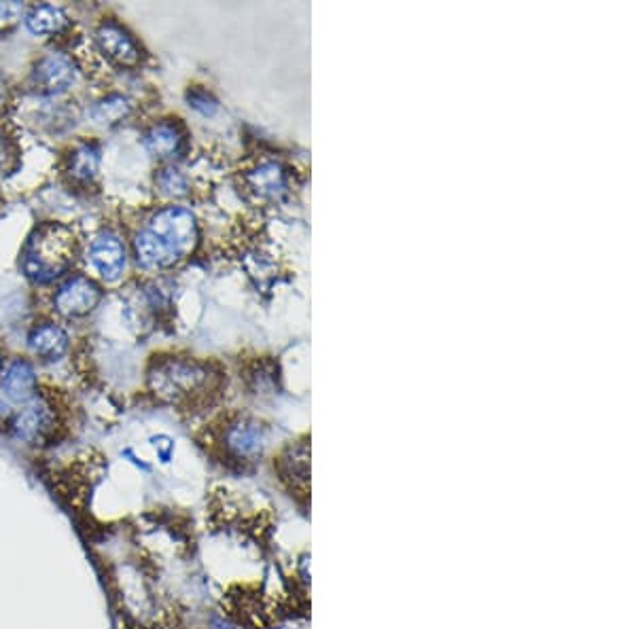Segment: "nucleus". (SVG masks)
I'll return each mask as SVG.
<instances>
[{
	"mask_svg": "<svg viewBox=\"0 0 636 629\" xmlns=\"http://www.w3.org/2000/svg\"><path fill=\"white\" fill-rule=\"evenodd\" d=\"M75 253L77 240L73 231L64 225L47 223L30 236L22 255V267L28 278L49 282L73 265Z\"/></svg>",
	"mask_w": 636,
	"mask_h": 629,
	"instance_id": "f257e3e1",
	"label": "nucleus"
},
{
	"mask_svg": "<svg viewBox=\"0 0 636 629\" xmlns=\"http://www.w3.org/2000/svg\"><path fill=\"white\" fill-rule=\"evenodd\" d=\"M210 369L189 358H166L151 371V388L170 403L198 401L212 388ZM210 394V392H208Z\"/></svg>",
	"mask_w": 636,
	"mask_h": 629,
	"instance_id": "f03ea898",
	"label": "nucleus"
},
{
	"mask_svg": "<svg viewBox=\"0 0 636 629\" xmlns=\"http://www.w3.org/2000/svg\"><path fill=\"white\" fill-rule=\"evenodd\" d=\"M147 229L168 248V253L176 261L191 253V248L198 238L196 219H193V214L189 210L179 206H168L164 210H159Z\"/></svg>",
	"mask_w": 636,
	"mask_h": 629,
	"instance_id": "7ed1b4c3",
	"label": "nucleus"
},
{
	"mask_svg": "<svg viewBox=\"0 0 636 629\" xmlns=\"http://www.w3.org/2000/svg\"><path fill=\"white\" fill-rule=\"evenodd\" d=\"M53 426H56L53 407L47 401L34 397L15 413L11 430L24 443H41L53 433Z\"/></svg>",
	"mask_w": 636,
	"mask_h": 629,
	"instance_id": "20e7f679",
	"label": "nucleus"
},
{
	"mask_svg": "<svg viewBox=\"0 0 636 629\" xmlns=\"http://www.w3.org/2000/svg\"><path fill=\"white\" fill-rule=\"evenodd\" d=\"M32 83L41 94H62L75 83V66L62 53H49L34 68Z\"/></svg>",
	"mask_w": 636,
	"mask_h": 629,
	"instance_id": "39448f33",
	"label": "nucleus"
},
{
	"mask_svg": "<svg viewBox=\"0 0 636 629\" xmlns=\"http://www.w3.org/2000/svg\"><path fill=\"white\" fill-rule=\"evenodd\" d=\"M221 441L227 456H232L240 462H249L251 458L261 454L263 430L253 420H236L232 424H227Z\"/></svg>",
	"mask_w": 636,
	"mask_h": 629,
	"instance_id": "423d86ee",
	"label": "nucleus"
},
{
	"mask_svg": "<svg viewBox=\"0 0 636 629\" xmlns=\"http://www.w3.org/2000/svg\"><path fill=\"white\" fill-rule=\"evenodd\" d=\"M100 301V289L87 278L68 280L56 295V308L68 318L90 314Z\"/></svg>",
	"mask_w": 636,
	"mask_h": 629,
	"instance_id": "0eeeda50",
	"label": "nucleus"
},
{
	"mask_svg": "<svg viewBox=\"0 0 636 629\" xmlns=\"http://www.w3.org/2000/svg\"><path fill=\"white\" fill-rule=\"evenodd\" d=\"M90 259L104 280H117L123 267H126V248H123L119 238L104 233V236H98L92 242Z\"/></svg>",
	"mask_w": 636,
	"mask_h": 629,
	"instance_id": "6e6552de",
	"label": "nucleus"
},
{
	"mask_svg": "<svg viewBox=\"0 0 636 629\" xmlns=\"http://www.w3.org/2000/svg\"><path fill=\"white\" fill-rule=\"evenodd\" d=\"M0 390L11 403L26 405L37 397V375H34L32 367L24 361H15L5 371L3 380H0Z\"/></svg>",
	"mask_w": 636,
	"mask_h": 629,
	"instance_id": "1a4fd4ad",
	"label": "nucleus"
},
{
	"mask_svg": "<svg viewBox=\"0 0 636 629\" xmlns=\"http://www.w3.org/2000/svg\"><path fill=\"white\" fill-rule=\"evenodd\" d=\"M98 43L106 56L123 66H134L140 60V51L130 34L117 24H104L98 30Z\"/></svg>",
	"mask_w": 636,
	"mask_h": 629,
	"instance_id": "9d476101",
	"label": "nucleus"
},
{
	"mask_svg": "<svg viewBox=\"0 0 636 629\" xmlns=\"http://www.w3.org/2000/svg\"><path fill=\"white\" fill-rule=\"evenodd\" d=\"M28 344H30V350L37 356L49 358V361H56V358H60L66 352L68 337L56 325H41V327L32 329V333L28 337Z\"/></svg>",
	"mask_w": 636,
	"mask_h": 629,
	"instance_id": "9b49d317",
	"label": "nucleus"
},
{
	"mask_svg": "<svg viewBox=\"0 0 636 629\" xmlns=\"http://www.w3.org/2000/svg\"><path fill=\"white\" fill-rule=\"evenodd\" d=\"M145 147L155 157H174L183 147V134L174 123H157L145 134Z\"/></svg>",
	"mask_w": 636,
	"mask_h": 629,
	"instance_id": "f8f14e48",
	"label": "nucleus"
},
{
	"mask_svg": "<svg viewBox=\"0 0 636 629\" xmlns=\"http://www.w3.org/2000/svg\"><path fill=\"white\" fill-rule=\"evenodd\" d=\"M134 250H136L138 263H143L145 267H151V269H162L176 263V259L168 253V248L159 242L149 229L138 233L134 240Z\"/></svg>",
	"mask_w": 636,
	"mask_h": 629,
	"instance_id": "ddd939ff",
	"label": "nucleus"
},
{
	"mask_svg": "<svg viewBox=\"0 0 636 629\" xmlns=\"http://www.w3.org/2000/svg\"><path fill=\"white\" fill-rule=\"evenodd\" d=\"M280 466V477L282 481H291V488H299L306 492V481H308V449L302 443L299 447H289L285 454L278 460Z\"/></svg>",
	"mask_w": 636,
	"mask_h": 629,
	"instance_id": "4468645a",
	"label": "nucleus"
},
{
	"mask_svg": "<svg viewBox=\"0 0 636 629\" xmlns=\"http://www.w3.org/2000/svg\"><path fill=\"white\" fill-rule=\"evenodd\" d=\"M249 185L261 197H278L287 187V178L280 166L265 164L249 174Z\"/></svg>",
	"mask_w": 636,
	"mask_h": 629,
	"instance_id": "2eb2a0df",
	"label": "nucleus"
},
{
	"mask_svg": "<svg viewBox=\"0 0 636 629\" xmlns=\"http://www.w3.org/2000/svg\"><path fill=\"white\" fill-rule=\"evenodd\" d=\"M26 26L32 34H56L66 26V15L58 7L41 5L28 13Z\"/></svg>",
	"mask_w": 636,
	"mask_h": 629,
	"instance_id": "dca6fc26",
	"label": "nucleus"
},
{
	"mask_svg": "<svg viewBox=\"0 0 636 629\" xmlns=\"http://www.w3.org/2000/svg\"><path fill=\"white\" fill-rule=\"evenodd\" d=\"M130 111V104L123 96H109L98 102L92 111V117L100 123H115L121 117H126Z\"/></svg>",
	"mask_w": 636,
	"mask_h": 629,
	"instance_id": "f3484780",
	"label": "nucleus"
},
{
	"mask_svg": "<svg viewBox=\"0 0 636 629\" xmlns=\"http://www.w3.org/2000/svg\"><path fill=\"white\" fill-rule=\"evenodd\" d=\"M70 172L79 181H90V178L98 172V153L94 147H79L70 161Z\"/></svg>",
	"mask_w": 636,
	"mask_h": 629,
	"instance_id": "a211bd4d",
	"label": "nucleus"
},
{
	"mask_svg": "<svg viewBox=\"0 0 636 629\" xmlns=\"http://www.w3.org/2000/svg\"><path fill=\"white\" fill-rule=\"evenodd\" d=\"M157 183L170 195H183L187 191L185 176L179 170H172V168L162 170V174H159V178H157Z\"/></svg>",
	"mask_w": 636,
	"mask_h": 629,
	"instance_id": "6ab92c4d",
	"label": "nucleus"
},
{
	"mask_svg": "<svg viewBox=\"0 0 636 629\" xmlns=\"http://www.w3.org/2000/svg\"><path fill=\"white\" fill-rule=\"evenodd\" d=\"M22 13V3H0V24H13Z\"/></svg>",
	"mask_w": 636,
	"mask_h": 629,
	"instance_id": "aec40b11",
	"label": "nucleus"
},
{
	"mask_svg": "<svg viewBox=\"0 0 636 629\" xmlns=\"http://www.w3.org/2000/svg\"><path fill=\"white\" fill-rule=\"evenodd\" d=\"M9 161V147H7V138L0 132V168H5V164Z\"/></svg>",
	"mask_w": 636,
	"mask_h": 629,
	"instance_id": "412c9836",
	"label": "nucleus"
},
{
	"mask_svg": "<svg viewBox=\"0 0 636 629\" xmlns=\"http://www.w3.org/2000/svg\"><path fill=\"white\" fill-rule=\"evenodd\" d=\"M5 98H7V85H5L3 77H0V106L5 104Z\"/></svg>",
	"mask_w": 636,
	"mask_h": 629,
	"instance_id": "4be33fe9",
	"label": "nucleus"
}]
</instances>
